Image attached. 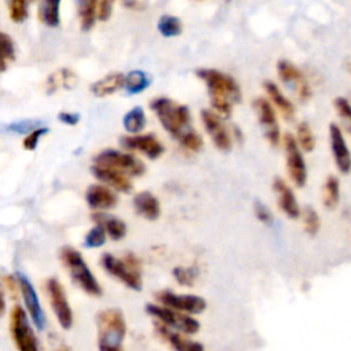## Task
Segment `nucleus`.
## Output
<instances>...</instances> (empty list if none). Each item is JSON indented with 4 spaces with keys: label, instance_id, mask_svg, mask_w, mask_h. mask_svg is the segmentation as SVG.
Wrapping results in <instances>:
<instances>
[{
    "label": "nucleus",
    "instance_id": "nucleus-1",
    "mask_svg": "<svg viewBox=\"0 0 351 351\" xmlns=\"http://www.w3.org/2000/svg\"><path fill=\"white\" fill-rule=\"evenodd\" d=\"M196 75L206 84L213 110L222 118H228L233 106L241 101V89L237 81L217 69H199Z\"/></svg>",
    "mask_w": 351,
    "mask_h": 351
},
{
    "label": "nucleus",
    "instance_id": "nucleus-2",
    "mask_svg": "<svg viewBox=\"0 0 351 351\" xmlns=\"http://www.w3.org/2000/svg\"><path fill=\"white\" fill-rule=\"evenodd\" d=\"M97 348L99 351H125L126 321L119 308H104L96 315Z\"/></svg>",
    "mask_w": 351,
    "mask_h": 351
},
{
    "label": "nucleus",
    "instance_id": "nucleus-3",
    "mask_svg": "<svg viewBox=\"0 0 351 351\" xmlns=\"http://www.w3.org/2000/svg\"><path fill=\"white\" fill-rule=\"evenodd\" d=\"M149 108L156 114L160 125L174 138H181L193 130L191 128V112L184 104H180L169 97H156L149 103Z\"/></svg>",
    "mask_w": 351,
    "mask_h": 351
},
{
    "label": "nucleus",
    "instance_id": "nucleus-4",
    "mask_svg": "<svg viewBox=\"0 0 351 351\" xmlns=\"http://www.w3.org/2000/svg\"><path fill=\"white\" fill-rule=\"evenodd\" d=\"M59 256L63 266L67 269L73 282L78 288H81L85 293L90 296H100L103 293V289L97 278L89 269L88 263L85 262L80 251H77L70 245H66V247H62Z\"/></svg>",
    "mask_w": 351,
    "mask_h": 351
},
{
    "label": "nucleus",
    "instance_id": "nucleus-5",
    "mask_svg": "<svg viewBox=\"0 0 351 351\" xmlns=\"http://www.w3.org/2000/svg\"><path fill=\"white\" fill-rule=\"evenodd\" d=\"M100 263L110 276L125 284L128 288L133 291H141V265L136 255L128 254L121 259L110 252H106L101 255Z\"/></svg>",
    "mask_w": 351,
    "mask_h": 351
},
{
    "label": "nucleus",
    "instance_id": "nucleus-6",
    "mask_svg": "<svg viewBox=\"0 0 351 351\" xmlns=\"http://www.w3.org/2000/svg\"><path fill=\"white\" fill-rule=\"evenodd\" d=\"M10 332L18 351H40L37 336L30 324V317L21 306H14L11 308Z\"/></svg>",
    "mask_w": 351,
    "mask_h": 351
},
{
    "label": "nucleus",
    "instance_id": "nucleus-7",
    "mask_svg": "<svg viewBox=\"0 0 351 351\" xmlns=\"http://www.w3.org/2000/svg\"><path fill=\"white\" fill-rule=\"evenodd\" d=\"M145 311L158 322L185 335H195L200 329V322L192 315L162 306L159 303H147Z\"/></svg>",
    "mask_w": 351,
    "mask_h": 351
},
{
    "label": "nucleus",
    "instance_id": "nucleus-8",
    "mask_svg": "<svg viewBox=\"0 0 351 351\" xmlns=\"http://www.w3.org/2000/svg\"><path fill=\"white\" fill-rule=\"evenodd\" d=\"M287 171L295 186L303 188L307 182V166L304 162L303 151L299 147L296 137L292 133H285L282 137Z\"/></svg>",
    "mask_w": 351,
    "mask_h": 351
},
{
    "label": "nucleus",
    "instance_id": "nucleus-9",
    "mask_svg": "<svg viewBox=\"0 0 351 351\" xmlns=\"http://www.w3.org/2000/svg\"><path fill=\"white\" fill-rule=\"evenodd\" d=\"M45 292L58 324L63 329H70L74 324V314L60 281L55 277L48 278L45 282Z\"/></svg>",
    "mask_w": 351,
    "mask_h": 351
},
{
    "label": "nucleus",
    "instance_id": "nucleus-10",
    "mask_svg": "<svg viewBox=\"0 0 351 351\" xmlns=\"http://www.w3.org/2000/svg\"><path fill=\"white\" fill-rule=\"evenodd\" d=\"M95 163L114 167L132 177H138L145 173V165L141 160H138L136 156L128 152H122L112 148H107L99 152L95 156Z\"/></svg>",
    "mask_w": 351,
    "mask_h": 351
},
{
    "label": "nucleus",
    "instance_id": "nucleus-11",
    "mask_svg": "<svg viewBox=\"0 0 351 351\" xmlns=\"http://www.w3.org/2000/svg\"><path fill=\"white\" fill-rule=\"evenodd\" d=\"M155 299L162 306L174 308L189 315L200 314L207 308L206 299L193 293H177L170 289H163L155 293Z\"/></svg>",
    "mask_w": 351,
    "mask_h": 351
},
{
    "label": "nucleus",
    "instance_id": "nucleus-12",
    "mask_svg": "<svg viewBox=\"0 0 351 351\" xmlns=\"http://www.w3.org/2000/svg\"><path fill=\"white\" fill-rule=\"evenodd\" d=\"M329 136V148L332 154L333 163L340 174L351 173V149L348 147L346 133L341 126L336 122L329 123L328 129Z\"/></svg>",
    "mask_w": 351,
    "mask_h": 351
},
{
    "label": "nucleus",
    "instance_id": "nucleus-13",
    "mask_svg": "<svg viewBox=\"0 0 351 351\" xmlns=\"http://www.w3.org/2000/svg\"><path fill=\"white\" fill-rule=\"evenodd\" d=\"M252 104L261 128L263 130L265 138L269 141L271 147H277L281 141V132L271 101H269L265 97H256Z\"/></svg>",
    "mask_w": 351,
    "mask_h": 351
},
{
    "label": "nucleus",
    "instance_id": "nucleus-14",
    "mask_svg": "<svg viewBox=\"0 0 351 351\" xmlns=\"http://www.w3.org/2000/svg\"><path fill=\"white\" fill-rule=\"evenodd\" d=\"M277 74H278V78L284 84L292 86L296 90V95L300 101L306 103L311 99L313 90H311L308 81L306 80L303 71L296 64H293L291 60H287V59L278 60Z\"/></svg>",
    "mask_w": 351,
    "mask_h": 351
},
{
    "label": "nucleus",
    "instance_id": "nucleus-15",
    "mask_svg": "<svg viewBox=\"0 0 351 351\" xmlns=\"http://www.w3.org/2000/svg\"><path fill=\"white\" fill-rule=\"evenodd\" d=\"M16 278H18V282H19V292L23 298V302H25V310L27 311L32 322L34 324V326L38 329V330H43L45 328V313L41 307V303H40V299H38V295L32 284V281L27 278V276L22 271H18L16 273Z\"/></svg>",
    "mask_w": 351,
    "mask_h": 351
},
{
    "label": "nucleus",
    "instance_id": "nucleus-16",
    "mask_svg": "<svg viewBox=\"0 0 351 351\" xmlns=\"http://www.w3.org/2000/svg\"><path fill=\"white\" fill-rule=\"evenodd\" d=\"M203 126L207 134L211 137V141L219 151H229L232 145V137L228 132L226 126L223 125L221 117L211 110H202L200 111Z\"/></svg>",
    "mask_w": 351,
    "mask_h": 351
},
{
    "label": "nucleus",
    "instance_id": "nucleus-17",
    "mask_svg": "<svg viewBox=\"0 0 351 351\" xmlns=\"http://www.w3.org/2000/svg\"><path fill=\"white\" fill-rule=\"evenodd\" d=\"M119 144L125 149L141 152V154H144L149 159L159 158L163 154V151H165V147L162 145V143L154 134H151V133H148V134L122 136L119 138Z\"/></svg>",
    "mask_w": 351,
    "mask_h": 351
},
{
    "label": "nucleus",
    "instance_id": "nucleus-18",
    "mask_svg": "<svg viewBox=\"0 0 351 351\" xmlns=\"http://www.w3.org/2000/svg\"><path fill=\"white\" fill-rule=\"evenodd\" d=\"M90 173L93 174V177L101 182H104L106 185L114 188L118 192L122 193H129L133 188L129 176L114 169V167H108V166H103V165H93L90 167Z\"/></svg>",
    "mask_w": 351,
    "mask_h": 351
},
{
    "label": "nucleus",
    "instance_id": "nucleus-19",
    "mask_svg": "<svg viewBox=\"0 0 351 351\" xmlns=\"http://www.w3.org/2000/svg\"><path fill=\"white\" fill-rule=\"evenodd\" d=\"M273 191L277 195V203L280 210L291 219H298L302 217V208L292 188L280 177L273 181Z\"/></svg>",
    "mask_w": 351,
    "mask_h": 351
},
{
    "label": "nucleus",
    "instance_id": "nucleus-20",
    "mask_svg": "<svg viewBox=\"0 0 351 351\" xmlns=\"http://www.w3.org/2000/svg\"><path fill=\"white\" fill-rule=\"evenodd\" d=\"M155 329L158 335L174 350V351H204L202 343L188 339L185 333L170 329L166 325L155 321Z\"/></svg>",
    "mask_w": 351,
    "mask_h": 351
},
{
    "label": "nucleus",
    "instance_id": "nucleus-21",
    "mask_svg": "<svg viewBox=\"0 0 351 351\" xmlns=\"http://www.w3.org/2000/svg\"><path fill=\"white\" fill-rule=\"evenodd\" d=\"M85 200L88 206L96 211L111 210L118 203V196L110 186L101 184H93L88 186L85 192Z\"/></svg>",
    "mask_w": 351,
    "mask_h": 351
},
{
    "label": "nucleus",
    "instance_id": "nucleus-22",
    "mask_svg": "<svg viewBox=\"0 0 351 351\" xmlns=\"http://www.w3.org/2000/svg\"><path fill=\"white\" fill-rule=\"evenodd\" d=\"M92 219L95 225H100L107 232V236L114 241H118L126 236V223L115 215L103 211H96L92 214Z\"/></svg>",
    "mask_w": 351,
    "mask_h": 351
},
{
    "label": "nucleus",
    "instance_id": "nucleus-23",
    "mask_svg": "<svg viewBox=\"0 0 351 351\" xmlns=\"http://www.w3.org/2000/svg\"><path fill=\"white\" fill-rule=\"evenodd\" d=\"M133 207L140 217L148 221H155L160 217V203L158 197L148 191L138 192L134 196Z\"/></svg>",
    "mask_w": 351,
    "mask_h": 351
},
{
    "label": "nucleus",
    "instance_id": "nucleus-24",
    "mask_svg": "<svg viewBox=\"0 0 351 351\" xmlns=\"http://www.w3.org/2000/svg\"><path fill=\"white\" fill-rule=\"evenodd\" d=\"M265 90L267 93V96L270 97L271 104L280 111V114L282 115V118L285 121H292L295 118V106L293 103L282 93V90L280 89V86L277 84H274L273 81H266L265 82Z\"/></svg>",
    "mask_w": 351,
    "mask_h": 351
},
{
    "label": "nucleus",
    "instance_id": "nucleus-25",
    "mask_svg": "<svg viewBox=\"0 0 351 351\" xmlns=\"http://www.w3.org/2000/svg\"><path fill=\"white\" fill-rule=\"evenodd\" d=\"M77 75L70 69H59L47 78L45 90L48 95H52L58 90L71 89L77 85Z\"/></svg>",
    "mask_w": 351,
    "mask_h": 351
},
{
    "label": "nucleus",
    "instance_id": "nucleus-26",
    "mask_svg": "<svg viewBox=\"0 0 351 351\" xmlns=\"http://www.w3.org/2000/svg\"><path fill=\"white\" fill-rule=\"evenodd\" d=\"M125 86V75L122 73H111L95 81L90 85V92L97 97H104L115 93Z\"/></svg>",
    "mask_w": 351,
    "mask_h": 351
},
{
    "label": "nucleus",
    "instance_id": "nucleus-27",
    "mask_svg": "<svg viewBox=\"0 0 351 351\" xmlns=\"http://www.w3.org/2000/svg\"><path fill=\"white\" fill-rule=\"evenodd\" d=\"M340 180L335 174H329L322 185V206L326 210H335L340 203Z\"/></svg>",
    "mask_w": 351,
    "mask_h": 351
},
{
    "label": "nucleus",
    "instance_id": "nucleus-28",
    "mask_svg": "<svg viewBox=\"0 0 351 351\" xmlns=\"http://www.w3.org/2000/svg\"><path fill=\"white\" fill-rule=\"evenodd\" d=\"M60 1L62 0H41L38 7V19L49 26L56 27L60 22Z\"/></svg>",
    "mask_w": 351,
    "mask_h": 351
},
{
    "label": "nucleus",
    "instance_id": "nucleus-29",
    "mask_svg": "<svg viewBox=\"0 0 351 351\" xmlns=\"http://www.w3.org/2000/svg\"><path fill=\"white\" fill-rule=\"evenodd\" d=\"M78 7L80 25L82 30H89L97 19L99 0H75Z\"/></svg>",
    "mask_w": 351,
    "mask_h": 351
},
{
    "label": "nucleus",
    "instance_id": "nucleus-30",
    "mask_svg": "<svg viewBox=\"0 0 351 351\" xmlns=\"http://www.w3.org/2000/svg\"><path fill=\"white\" fill-rule=\"evenodd\" d=\"M151 85V77L143 70H132L125 75V89L129 95H138Z\"/></svg>",
    "mask_w": 351,
    "mask_h": 351
},
{
    "label": "nucleus",
    "instance_id": "nucleus-31",
    "mask_svg": "<svg viewBox=\"0 0 351 351\" xmlns=\"http://www.w3.org/2000/svg\"><path fill=\"white\" fill-rule=\"evenodd\" d=\"M145 114L144 110L141 107H133L132 110H129L123 118H122V125L123 129L130 133V134H137L138 132H141L145 126Z\"/></svg>",
    "mask_w": 351,
    "mask_h": 351
},
{
    "label": "nucleus",
    "instance_id": "nucleus-32",
    "mask_svg": "<svg viewBox=\"0 0 351 351\" xmlns=\"http://www.w3.org/2000/svg\"><path fill=\"white\" fill-rule=\"evenodd\" d=\"M333 107L340 121L341 129L351 137V101L344 96H337L333 100Z\"/></svg>",
    "mask_w": 351,
    "mask_h": 351
},
{
    "label": "nucleus",
    "instance_id": "nucleus-33",
    "mask_svg": "<svg viewBox=\"0 0 351 351\" xmlns=\"http://www.w3.org/2000/svg\"><path fill=\"white\" fill-rule=\"evenodd\" d=\"M295 137L303 152H311L315 148V134L308 122L302 121L298 123Z\"/></svg>",
    "mask_w": 351,
    "mask_h": 351
},
{
    "label": "nucleus",
    "instance_id": "nucleus-34",
    "mask_svg": "<svg viewBox=\"0 0 351 351\" xmlns=\"http://www.w3.org/2000/svg\"><path fill=\"white\" fill-rule=\"evenodd\" d=\"M158 32L163 37H177L182 33V23L181 21L174 15H162L158 21Z\"/></svg>",
    "mask_w": 351,
    "mask_h": 351
},
{
    "label": "nucleus",
    "instance_id": "nucleus-35",
    "mask_svg": "<svg viewBox=\"0 0 351 351\" xmlns=\"http://www.w3.org/2000/svg\"><path fill=\"white\" fill-rule=\"evenodd\" d=\"M303 229L308 236H315L321 229V218L317 210L311 206H307L302 210Z\"/></svg>",
    "mask_w": 351,
    "mask_h": 351
},
{
    "label": "nucleus",
    "instance_id": "nucleus-36",
    "mask_svg": "<svg viewBox=\"0 0 351 351\" xmlns=\"http://www.w3.org/2000/svg\"><path fill=\"white\" fill-rule=\"evenodd\" d=\"M199 276V270L195 266H177L173 269V277L174 280L184 287H193L196 278Z\"/></svg>",
    "mask_w": 351,
    "mask_h": 351
},
{
    "label": "nucleus",
    "instance_id": "nucleus-37",
    "mask_svg": "<svg viewBox=\"0 0 351 351\" xmlns=\"http://www.w3.org/2000/svg\"><path fill=\"white\" fill-rule=\"evenodd\" d=\"M107 232L100 226V225H95L86 234L84 239V247L85 248H99L101 245H104L106 240H107Z\"/></svg>",
    "mask_w": 351,
    "mask_h": 351
},
{
    "label": "nucleus",
    "instance_id": "nucleus-38",
    "mask_svg": "<svg viewBox=\"0 0 351 351\" xmlns=\"http://www.w3.org/2000/svg\"><path fill=\"white\" fill-rule=\"evenodd\" d=\"M15 59V45L7 33H1V71H5L7 64Z\"/></svg>",
    "mask_w": 351,
    "mask_h": 351
},
{
    "label": "nucleus",
    "instance_id": "nucleus-39",
    "mask_svg": "<svg viewBox=\"0 0 351 351\" xmlns=\"http://www.w3.org/2000/svg\"><path fill=\"white\" fill-rule=\"evenodd\" d=\"M10 18L21 23L27 18V0H8Z\"/></svg>",
    "mask_w": 351,
    "mask_h": 351
},
{
    "label": "nucleus",
    "instance_id": "nucleus-40",
    "mask_svg": "<svg viewBox=\"0 0 351 351\" xmlns=\"http://www.w3.org/2000/svg\"><path fill=\"white\" fill-rule=\"evenodd\" d=\"M47 133H48V128H44V126L36 128L34 130L29 132V133L26 134V137L23 138V143H22L23 148H25L26 151H34L36 147L38 145V141L41 140V137H43L44 134H47Z\"/></svg>",
    "mask_w": 351,
    "mask_h": 351
},
{
    "label": "nucleus",
    "instance_id": "nucleus-41",
    "mask_svg": "<svg viewBox=\"0 0 351 351\" xmlns=\"http://www.w3.org/2000/svg\"><path fill=\"white\" fill-rule=\"evenodd\" d=\"M180 143H181V145H182L184 148H186V149H189V151H193V152L200 151L202 147H203V138H202V136H200L197 132H195V130H191L189 133H186V134L181 138Z\"/></svg>",
    "mask_w": 351,
    "mask_h": 351
},
{
    "label": "nucleus",
    "instance_id": "nucleus-42",
    "mask_svg": "<svg viewBox=\"0 0 351 351\" xmlns=\"http://www.w3.org/2000/svg\"><path fill=\"white\" fill-rule=\"evenodd\" d=\"M254 213L255 217L265 225H270L273 222V214L271 211L267 208V206H265L261 202H255L254 204Z\"/></svg>",
    "mask_w": 351,
    "mask_h": 351
},
{
    "label": "nucleus",
    "instance_id": "nucleus-43",
    "mask_svg": "<svg viewBox=\"0 0 351 351\" xmlns=\"http://www.w3.org/2000/svg\"><path fill=\"white\" fill-rule=\"evenodd\" d=\"M112 12V0H99L97 7V19L107 21Z\"/></svg>",
    "mask_w": 351,
    "mask_h": 351
},
{
    "label": "nucleus",
    "instance_id": "nucleus-44",
    "mask_svg": "<svg viewBox=\"0 0 351 351\" xmlns=\"http://www.w3.org/2000/svg\"><path fill=\"white\" fill-rule=\"evenodd\" d=\"M58 119L64 123V125H69V126H74L78 123L80 121V114L77 112H67V111H62L58 114Z\"/></svg>",
    "mask_w": 351,
    "mask_h": 351
},
{
    "label": "nucleus",
    "instance_id": "nucleus-45",
    "mask_svg": "<svg viewBox=\"0 0 351 351\" xmlns=\"http://www.w3.org/2000/svg\"><path fill=\"white\" fill-rule=\"evenodd\" d=\"M53 351H71V348H70L67 344L60 343L58 347H55V350H53Z\"/></svg>",
    "mask_w": 351,
    "mask_h": 351
},
{
    "label": "nucleus",
    "instance_id": "nucleus-46",
    "mask_svg": "<svg viewBox=\"0 0 351 351\" xmlns=\"http://www.w3.org/2000/svg\"><path fill=\"white\" fill-rule=\"evenodd\" d=\"M348 71H350V74H351V62L348 63Z\"/></svg>",
    "mask_w": 351,
    "mask_h": 351
},
{
    "label": "nucleus",
    "instance_id": "nucleus-47",
    "mask_svg": "<svg viewBox=\"0 0 351 351\" xmlns=\"http://www.w3.org/2000/svg\"><path fill=\"white\" fill-rule=\"evenodd\" d=\"M112 1H114V0H112Z\"/></svg>",
    "mask_w": 351,
    "mask_h": 351
}]
</instances>
